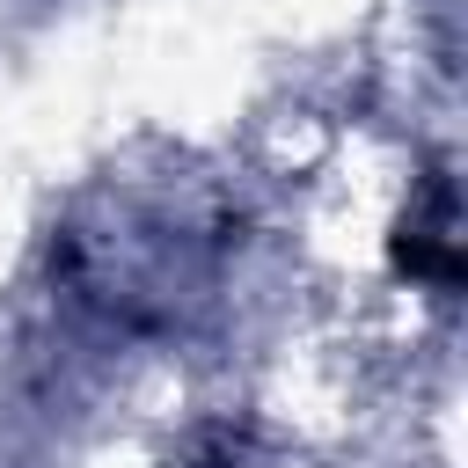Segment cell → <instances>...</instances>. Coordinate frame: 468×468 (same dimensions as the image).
<instances>
[{"label":"cell","instance_id":"obj_1","mask_svg":"<svg viewBox=\"0 0 468 468\" xmlns=\"http://www.w3.org/2000/svg\"><path fill=\"white\" fill-rule=\"evenodd\" d=\"M453 212H446V190H439V205H431V219H410L402 227V241H395V263L410 271V278H431V285H453Z\"/></svg>","mask_w":468,"mask_h":468}]
</instances>
